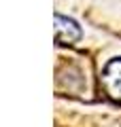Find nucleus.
Masks as SVG:
<instances>
[{"label": "nucleus", "mask_w": 121, "mask_h": 127, "mask_svg": "<svg viewBox=\"0 0 121 127\" xmlns=\"http://www.w3.org/2000/svg\"><path fill=\"white\" fill-rule=\"evenodd\" d=\"M55 42L58 45H74L81 40L83 30L74 19L66 17L62 13H55Z\"/></svg>", "instance_id": "2"}, {"label": "nucleus", "mask_w": 121, "mask_h": 127, "mask_svg": "<svg viewBox=\"0 0 121 127\" xmlns=\"http://www.w3.org/2000/svg\"><path fill=\"white\" fill-rule=\"evenodd\" d=\"M100 85L108 100L121 104V57H113L106 62L100 74Z\"/></svg>", "instance_id": "1"}]
</instances>
